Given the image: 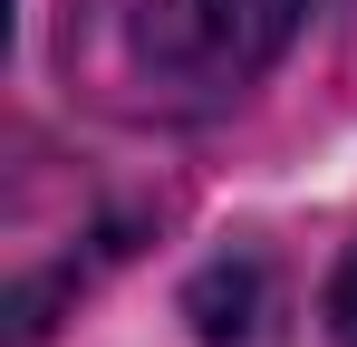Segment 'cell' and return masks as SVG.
<instances>
[{
  "label": "cell",
  "instance_id": "cell-1",
  "mask_svg": "<svg viewBox=\"0 0 357 347\" xmlns=\"http://www.w3.org/2000/svg\"><path fill=\"white\" fill-rule=\"evenodd\" d=\"M319 0H135L126 49L174 97H241L271 58L309 29Z\"/></svg>",
  "mask_w": 357,
  "mask_h": 347
},
{
  "label": "cell",
  "instance_id": "cell-2",
  "mask_svg": "<svg viewBox=\"0 0 357 347\" xmlns=\"http://www.w3.org/2000/svg\"><path fill=\"white\" fill-rule=\"evenodd\" d=\"M193 338L203 347H280V280H271V261H251V251H232V261H213L203 280H193Z\"/></svg>",
  "mask_w": 357,
  "mask_h": 347
},
{
  "label": "cell",
  "instance_id": "cell-3",
  "mask_svg": "<svg viewBox=\"0 0 357 347\" xmlns=\"http://www.w3.org/2000/svg\"><path fill=\"white\" fill-rule=\"evenodd\" d=\"M319 318H328L338 347H357V241L338 251V270H328V289H319Z\"/></svg>",
  "mask_w": 357,
  "mask_h": 347
}]
</instances>
